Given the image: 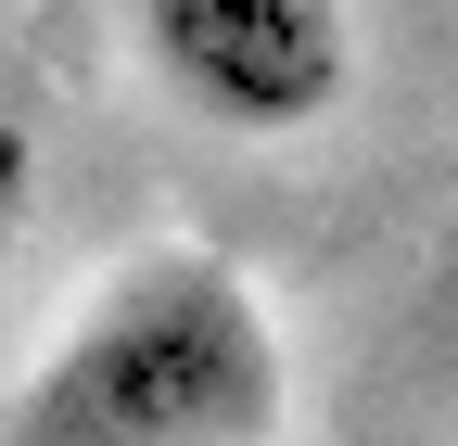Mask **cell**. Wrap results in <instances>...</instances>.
Listing matches in <instances>:
<instances>
[{
    "label": "cell",
    "instance_id": "obj_1",
    "mask_svg": "<svg viewBox=\"0 0 458 446\" xmlns=\"http://www.w3.org/2000/svg\"><path fill=\"white\" fill-rule=\"evenodd\" d=\"M293 345L242 255L140 243L0 396V446H280Z\"/></svg>",
    "mask_w": 458,
    "mask_h": 446
},
{
    "label": "cell",
    "instance_id": "obj_2",
    "mask_svg": "<svg viewBox=\"0 0 458 446\" xmlns=\"http://www.w3.org/2000/svg\"><path fill=\"white\" fill-rule=\"evenodd\" d=\"M140 64L229 141H306L357 102V0H128Z\"/></svg>",
    "mask_w": 458,
    "mask_h": 446
},
{
    "label": "cell",
    "instance_id": "obj_3",
    "mask_svg": "<svg viewBox=\"0 0 458 446\" xmlns=\"http://www.w3.org/2000/svg\"><path fill=\"white\" fill-rule=\"evenodd\" d=\"M26 204H38V128L0 102V268H13V243H26Z\"/></svg>",
    "mask_w": 458,
    "mask_h": 446
}]
</instances>
